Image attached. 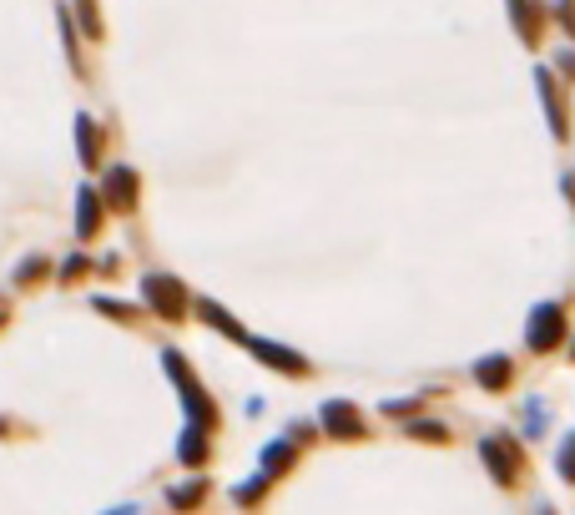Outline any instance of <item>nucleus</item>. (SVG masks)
Instances as JSON below:
<instances>
[{
	"instance_id": "f257e3e1",
	"label": "nucleus",
	"mask_w": 575,
	"mask_h": 515,
	"mask_svg": "<svg viewBox=\"0 0 575 515\" xmlns=\"http://www.w3.org/2000/svg\"><path fill=\"white\" fill-rule=\"evenodd\" d=\"M167 374H172V379L182 384V399H187V409H192V415H197V429H212V425H218V409L207 405L202 384H197L192 374H187V364L177 359V354H167Z\"/></svg>"
},
{
	"instance_id": "f03ea898",
	"label": "nucleus",
	"mask_w": 575,
	"mask_h": 515,
	"mask_svg": "<svg viewBox=\"0 0 575 515\" xmlns=\"http://www.w3.org/2000/svg\"><path fill=\"white\" fill-rule=\"evenodd\" d=\"M141 294H147V304H152L162 318H182L187 314V288L177 283V278H167V273H152L147 283H141Z\"/></svg>"
},
{
	"instance_id": "7ed1b4c3",
	"label": "nucleus",
	"mask_w": 575,
	"mask_h": 515,
	"mask_svg": "<svg viewBox=\"0 0 575 515\" xmlns=\"http://www.w3.org/2000/svg\"><path fill=\"white\" fill-rule=\"evenodd\" d=\"M565 339V314L555 304H540L530 314V349H555Z\"/></svg>"
},
{
	"instance_id": "20e7f679",
	"label": "nucleus",
	"mask_w": 575,
	"mask_h": 515,
	"mask_svg": "<svg viewBox=\"0 0 575 515\" xmlns=\"http://www.w3.org/2000/svg\"><path fill=\"white\" fill-rule=\"evenodd\" d=\"M479 449H485V460H489V470H495V480H499V485H510V480H515V470H520V449H515L510 439H499V435H489Z\"/></svg>"
},
{
	"instance_id": "39448f33",
	"label": "nucleus",
	"mask_w": 575,
	"mask_h": 515,
	"mask_svg": "<svg viewBox=\"0 0 575 515\" xmlns=\"http://www.w3.org/2000/svg\"><path fill=\"white\" fill-rule=\"evenodd\" d=\"M107 202L117 212H131V208H137V172H127V167H111V172H107Z\"/></svg>"
},
{
	"instance_id": "423d86ee",
	"label": "nucleus",
	"mask_w": 575,
	"mask_h": 515,
	"mask_svg": "<svg viewBox=\"0 0 575 515\" xmlns=\"http://www.w3.org/2000/svg\"><path fill=\"white\" fill-rule=\"evenodd\" d=\"M323 429L328 435H364V419H358L354 405L334 399V405H323Z\"/></svg>"
},
{
	"instance_id": "0eeeda50",
	"label": "nucleus",
	"mask_w": 575,
	"mask_h": 515,
	"mask_svg": "<svg viewBox=\"0 0 575 515\" xmlns=\"http://www.w3.org/2000/svg\"><path fill=\"white\" fill-rule=\"evenodd\" d=\"M97 228H101V202L91 187H81L77 192V232L81 238H97Z\"/></svg>"
},
{
	"instance_id": "6e6552de",
	"label": "nucleus",
	"mask_w": 575,
	"mask_h": 515,
	"mask_svg": "<svg viewBox=\"0 0 575 515\" xmlns=\"http://www.w3.org/2000/svg\"><path fill=\"white\" fill-rule=\"evenodd\" d=\"M252 354H258L262 364H278L282 374H308V364L298 359V354H288L282 344H252Z\"/></svg>"
},
{
	"instance_id": "1a4fd4ad",
	"label": "nucleus",
	"mask_w": 575,
	"mask_h": 515,
	"mask_svg": "<svg viewBox=\"0 0 575 515\" xmlns=\"http://www.w3.org/2000/svg\"><path fill=\"white\" fill-rule=\"evenodd\" d=\"M475 379L485 384V389H505V384H510V359H485V364H475Z\"/></svg>"
},
{
	"instance_id": "9d476101",
	"label": "nucleus",
	"mask_w": 575,
	"mask_h": 515,
	"mask_svg": "<svg viewBox=\"0 0 575 515\" xmlns=\"http://www.w3.org/2000/svg\"><path fill=\"white\" fill-rule=\"evenodd\" d=\"M540 91H545V107H550V127L565 137V111H560V97H555V87H550V77L540 71Z\"/></svg>"
},
{
	"instance_id": "9b49d317",
	"label": "nucleus",
	"mask_w": 575,
	"mask_h": 515,
	"mask_svg": "<svg viewBox=\"0 0 575 515\" xmlns=\"http://www.w3.org/2000/svg\"><path fill=\"white\" fill-rule=\"evenodd\" d=\"M510 15L520 21V36H525V41H535V31H540V26H535L530 5H525V0H510Z\"/></svg>"
},
{
	"instance_id": "f8f14e48",
	"label": "nucleus",
	"mask_w": 575,
	"mask_h": 515,
	"mask_svg": "<svg viewBox=\"0 0 575 515\" xmlns=\"http://www.w3.org/2000/svg\"><path fill=\"white\" fill-rule=\"evenodd\" d=\"M182 460H187V465H202V460H207V439H202V429L182 439Z\"/></svg>"
},
{
	"instance_id": "ddd939ff",
	"label": "nucleus",
	"mask_w": 575,
	"mask_h": 515,
	"mask_svg": "<svg viewBox=\"0 0 575 515\" xmlns=\"http://www.w3.org/2000/svg\"><path fill=\"white\" fill-rule=\"evenodd\" d=\"M293 460V445H268V455H262V465H268V475H278L282 465Z\"/></svg>"
},
{
	"instance_id": "4468645a",
	"label": "nucleus",
	"mask_w": 575,
	"mask_h": 515,
	"mask_svg": "<svg viewBox=\"0 0 575 515\" xmlns=\"http://www.w3.org/2000/svg\"><path fill=\"white\" fill-rule=\"evenodd\" d=\"M81 157H87V162H97V127H91L87 117H81Z\"/></svg>"
},
{
	"instance_id": "2eb2a0df",
	"label": "nucleus",
	"mask_w": 575,
	"mask_h": 515,
	"mask_svg": "<svg viewBox=\"0 0 575 515\" xmlns=\"http://www.w3.org/2000/svg\"><path fill=\"white\" fill-rule=\"evenodd\" d=\"M81 5V31L87 36H101V21H97V5H91V0H77Z\"/></svg>"
},
{
	"instance_id": "dca6fc26",
	"label": "nucleus",
	"mask_w": 575,
	"mask_h": 515,
	"mask_svg": "<svg viewBox=\"0 0 575 515\" xmlns=\"http://www.w3.org/2000/svg\"><path fill=\"white\" fill-rule=\"evenodd\" d=\"M560 475L565 480H575V435L565 439V449H560Z\"/></svg>"
},
{
	"instance_id": "f3484780",
	"label": "nucleus",
	"mask_w": 575,
	"mask_h": 515,
	"mask_svg": "<svg viewBox=\"0 0 575 515\" xmlns=\"http://www.w3.org/2000/svg\"><path fill=\"white\" fill-rule=\"evenodd\" d=\"M409 435H419V439H445V429H439V425H429V419H419V425H414Z\"/></svg>"
},
{
	"instance_id": "a211bd4d",
	"label": "nucleus",
	"mask_w": 575,
	"mask_h": 515,
	"mask_svg": "<svg viewBox=\"0 0 575 515\" xmlns=\"http://www.w3.org/2000/svg\"><path fill=\"white\" fill-rule=\"evenodd\" d=\"M197 495H202V485H182V490H172V500L187 505V500H197Z\"/></svg>"
}]
</instances>
